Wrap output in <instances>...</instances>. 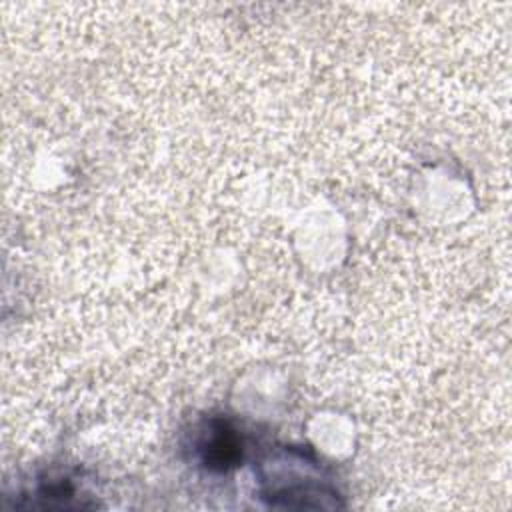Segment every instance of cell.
<instances>
[{
    "mask_svg": "<svg viewBox=\"0 0 512 512\" xmlns=\"http://www.w3.org/2000/svg\"><path fill=\"white\" fill-rule=\"evenodd\" d=\"M288 466L286 472L278 462L262 472V498L270 506L292 510H334L342 506V496L320 474L298 472L292 462Z\"/></svg>",
    "mask_w": 512,
    "mask_h": 512,
    "instance_id": "6da1fadb",
    "label": "cell"
},
{
    "mask_svg": "<svg viewBox=\"0 0 512 512\" xmlns=\"http://www.w3.org/2000/svg\"><path fill=\"white\" fill-rule=\"evenodd\" d=\"M202 462L216 470H228L240 460V440L226 424H214L200 442Z\"/></svg>",
    "mask_w": 512,
    "mask_h": 512,
    "instance_id": "7a4b0ae2",
    "label": "cell"
}]
</instances>
